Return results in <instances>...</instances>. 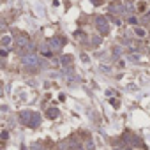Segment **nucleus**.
Instances as JSON below:
<instances>
[{"mask_svg":"<svg viewBox=\"0 0 150 150\" xmlns=\"http://www.w3.org/2000/svg\"><path fill=\"white\" fill-rule=\"evenodd\" d=\"M21 62H23V65H25V67H30V69H34V67H37V65H39V58H37V55H34V53L23 55Z\"/></svg>","mask_w":150,"mask_h":150,"instance_id":"nucleus-1","label":"nucleus"},{"mask_svg":"<svg viewBox=\"0 0 150 150\" xmlns=\"http://www.w3.org/2000/svg\"><path fill=\"white\" fill-rule=\"evenodd\" d=\"M16 48H18L20 51H27V50L30 48V39H28L27 35H20V37H16Z\"/></svg>","mask_w":150,"mask_h":150,"instance_id":"nucleus-2","label":"nucleus"},{"mask_svg":"<svg viewBox=\"0 0 150 150\" xmlns=\"http://www.w3.org/2000/svg\"><path fill=\"white\" fill-rule=\"evenodd\" d=\"M97 30H99L101 35H106V34L110 32V27H108V23H106V20H104L103 16L97 18Z\"/></svg>","mask_w":150,"mask_h":150,"instance_id":"nucleus-3","label":"nucleus"},{"mask_svg":"<svg viewBox=\"0 0 150 150\" xmlns=\"http://www.w3.org/2000/svg\"><path fill=\"white\" fill-rule=\"evenodd\" d=\"M124 139H125L127 143H131L132 146H141V139H139L138 136H134V134H131V132H125V136H124Z\"/></svg>","mask_w":150,"mask_h":150,"instance_id":"nucleus-4","label":"nucleus"},{"mask_svg":"<svg viewBox=\"0 0 150 150\" xmlns=\"http://www.w3.org/2000/svg\"><path fill=\"white\" fill-rule=\"evenodd\" d=\"M64 46V39H58V37H53L51 41H50V48H51V51H58L60 48Z\"/></svg>","mask_w":150,"mask_h":150,"instance_id":"nucleus-5","label":"nucleus"},{"mask_svg":"<svg viewBox=\"0 0 150 150\" xmlns=\"http://www.w3.org/2000/svg\"><path fill=\"white\" fill-rule=\"evenodd\" d=\"M39 122H41V115L39 113H30V127H37L39 125Z\"/></svg>","mask_w":150,"mask_h":150,"instance_id":"nucleus-6","label":"nucleus"},{"mask_svg":"<svg viewBox=\"0 0 150 150\" xmlns=\"http://www.w3.org/2000/svg\"><path fill=\"white\" fill-rule=\"evenodd\" d=\"M39 50H41V53H42L44 57H50V55H51V48H50V44H48V42H42Z\"/></svg>","mask_w":150,"mask_h":150,"instance_id":"nucleus-7","label":"nucleus"},{"mask_svg":"<svg viewBox=\"0 0 150 150\" xmlns=\"http://www.w3.org/2000/svg\"><path fill=\"white\" fill-rule=\"evenodd\" d=\"M57 115H58V110H57V108H50V110L46 111V117H48V118H57Z\"/></svg>","mask_w":150,"mask_h":150,"instance_id":"nucleus-8","label":"nucleus"},{"mask_svg":"<svg viewBox=\"0 0 150 150\" xmlns=\"http://www.w3.org/2000/svg\"><path fill=\"white\" fill-rule=\"evenodd\" d=\"M20 120H21L23 124H28V120H30V113H28V111H21V113H20Z\"/></svg>","mask_w":150,"mask_h":150,"instance_id":"nucleus-9","label":"nucleus"},{"mask_svg":"<svg viewBox=\"0 0 150 150\" xmlns=\"http://www.w3.org/2000/svg\"><path fill=\"white\" fill-rule=\"evenodd\" d=\"M13 42V39H11V35H4L2 39H0V44H2V46H9Z\"/></svg>","mask_w":150,"mask_h":150,"instance_id":"nucleus-10","label":"nucleus"},{"mask_svg":"<svg viewBox=\"0 0 150 150\" xmlns=\"http://www.w3.org/2000/svg\"><path fill=\"white\" fill-rule=\"evenodd\" d=\"M71 62H72V57H71V55H64L62 60H60L62 65H67V64H71Z\"/></svg>","mask_w":150,"mask_h":150,"instance_id":"nucleus-11","label":"nucleus"},{"mask_svg":"<svg viewBox=\"0 0 150 150\" xmlns=\"http://www.w3.org/2000/svg\"><path fill=\"white\" fill-rule=\"evenodd\" d=\"M134 34H136L138 37H145V34H146V32H145L143 28H139V27H136V28H134Z\"/></svg>","mask_w":150,"mask_h":150,"instance_id":"nucleus-12","label":"nucleus"},{"mask_svg":"<svg viewBox=\"0 0 150 150\" xmlns=\"http://www.w3.org/2000/svg\"><path fill=\"white\" fill-rule=\"evenodd\" d=\"M87 150H94V141L92 139H87Z\"/></svg>","mask_w":150,"mask_h":150,"instance_id":"nucleus-13","label":"nucleus"},{"mask_svg":"<svg viewBox=\"0 0 150 150\" xmlns=\"http://www.w3.org/2000/svg\"><path fill=\"white\" fill-rule=\"evenodd\" d=\"M113 51H115V57H120V48H118V46H115Z\"/></svg>","mask_w":150,"mask_h":150,"instance_id":"nucleus-14","label":"nucleus"},{"mask_svg":"<svg viewBox=\"0 0 150 150\" xmlns=\"http://www.w3.org/2000/svg\"><path fill=\"white\" fill-rule=\"evenodd\" d=\"M97 44H101V37H96L94 39V46H97Z\"/></svg>","mask_w":150,"mask_h":150,"instance_id":"nucleus-15","label":"nucleus"},{"mask_svg":"<svg viewBox=\"0 0 150 150\" xmlns=\"http://www.w3.org/2000/svg\"><path fill=\"white\" fill-rule=\"evenodd\" d=\"M129 23H132V25H136V18H134V16H131V18H129Z\"/></svg>","mask_w":150,"mask_h":150,"instance_id":"nucleus-16","label":"nucleus"},{"mask_svg":"<svg viewBox=\"0 0 150 150\" xmlns=\"http://www.w3.org/2000/svg\"><path fill=\"white\" fill-rule=\"evenodd\" d=\"M138 9L139 11H145V4H138Z\"/></svg>","mask_w":150,"mask_h":150,"instance_id":"nucleus-17","label":"nucleus"},{"mask_svg":"<svg viewBox=\"0 0 150 150\" xmlns=\"http://www.w3.org/2000/svg\"><path fill=\"white\" fill-rule=\"evenodd\" d=\"M81 60H83V62H88V57H87V55L83 53V55H81Z\"/></svg>","mask_w":150,"mask_h":150,"instance_id":"nucleus-18","label":"nucleus"},{"mask_svg":"<svg viewBox=\"0 0 150 150\" xmlns=\"http://www.w3.org/2000/svg\"><path fill=\"white\" fill-rule=\"evenodd\" d=\"M32 150H41V145H32Z\"/></svg>","mask_w":150,"mask_h":150,"instance_id":"nucleus-19","label":"nucleus"},{"mask_svg":"<svg viewBox=\"0 0 150 150\" xmlns=\"http://www.w3.org/2000/svg\"><path fill=\"white\" fill-rule=\"evenodd\" d=\"M0 96H2V85H0Z\"/></svg>","mask_w":150,"mask_h":150,"instance_id":"nucleus-20","label":"nucleus"}]
</instances>
